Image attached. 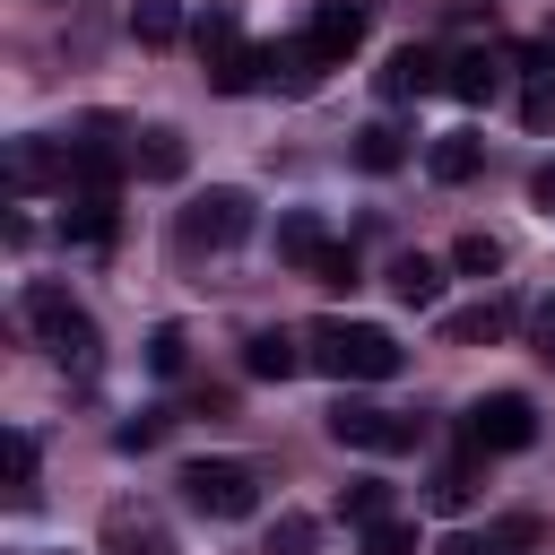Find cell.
Listing matches in <instances>:
<instances>
[{"mask_svg":"<svg viewBox=\"0 0 555 555\" xmlns=\"http://www.w3.org/2000/svg\"><path fill=\"white\" fill-rule=\"evenodd\" d=\"M304 356H312V373H330V382H390V373L408 364V347H399L382 321H312V330H304Z\"/></svg>","mask_w":555,"mask_h":555,"instance_id":"6da1fadb","label":"cell"},{"mask_svg":"<svg viewBox=\"0 0 555 555\" xmlns=\"http://www.w3.org/2000/svg\"><path fill=\"white\" fill-rule=\"evenodd\" d=\"M251 191H234V182H208V191H191L182 208H173V251L182 260H208V251H234L243 234H251Z\"/></svg>","mask_w":555,"mask_h":555,"instance_id":"7a4b0ae2","label":"cell"},{"mask_svg":"<svg viewBox=\"0 0 555 555\" xmlns=\"http://www.w3.org/2000/svg\"><path fill=\"white\" fill-rule=\"evenodd\" d=\"M26 330H35V338H43V356H52V364H69V373H95V356H104L95 312H87V304H69L61 286H26Z\"/></svg>","mask_w":555,"mask_h":555,"instance_id":"3957f363","label":"cell"},{"mask_svg":"<svg viewBox=\"0 0 555 555\" xmlns=\"http://www.w3.org/2000/svg\"><path fill=\"white\" fill-rule=\"evenodd\" d=\"M191 43H199V69H208L217 95H251V87H269V52L243 43L234 9H199V17H191Z\"/></svg>","mask_w":555,"mask_h":555,"instance_id":"277c9868","label":"cell"},{"mask_svg":"<svg viewBox=\"0 0 555 555\" xmlns=\"http://www.w3.org/2000/svg\"><path fill=\"white\" fill-rule=\"evenodd\" d=\"M460 434H468L477 460H503V451H529L538 442V408H529V390H486V399H468Z\"/></svg>","mask_w":555,"mask_h":555,"instance_id":"5b68a950","label":"cell"},{"mask_svg":"<svg viewBox=\"0 0 555 555\" xmlns=\"http://www.w3.org/2000/svg\"><path fill=\"white\" fill-rule=\"evenodd\" d=\"M173 486H182V503H191L199 520H251V512H260V477H251L243 460H191Z\"/></svg>","mask_w":555,"mask_h":555,"instance_id":"8992f818","label":"cell"},{"mask_svg":"<svg viewBox=\"0 0 555 555\" xmlns=\"http://www.w3.org/2000/svg\"><path fill=\"white\" fill-rule=\"evenodd\" d=\"M321 425H330V442H347V451H416V434H425V416L373 408V399H338Z\"/></svg>","mask_w":555,"mask_h":555,"instance_id":"52a82bcc","label":"cell"},{"mask_svg":"<svg viewBox=\"0 0 555 555\" xmlns=\"http://www.w3.org/2000/svg\"><path fill=\"white\" fill-rule=\"evenodd\" d=\"M130 173H139V182H182V173H191V139H182L173 121L130 130Z\"/></svg>","mask_w":555,"mask_h":555,"instance_id":"ba28073f","label":"cell"},{"mask_svg":"<svg viewBox=\"0 0 555 555\" xmlns=\"http://www.w3.org/2000/svg\"><path fill=\"white\" fill-rule=\"evenodd\" d=\"M442 78H451V61L425 52V43H399V52L382 61V95H390V104H416V95H434Z\"/></svg>","mask_w":555,"mask_h":555,"instance_id":"9c48e42d","label":"cell"},{"mask_svg":"<svg viewBox=\"0 0 555 555\" xmlns=\"http://www.w3.org/2000/svg\"><path fill=\"white\" fill-rule=\"evenodd\" d=\"M104 555H173L165 512H147V503H113V512H104Z\"/></svg>","mask_w":555,"mask_h":555,"instance_id":"30bf717a","label":"cell"},{"mask_svg":"<svg viewBox=\"0 0 555 555\" xmlns=\"http://www.w3.org/2000/svg\"><path fill=\"white\" fill-rule=\"evenodd\" d=\"M512 321H529V312H520L512 295H486V304H468V312H451V321H442V338H451V347H494V338H503Z\"/></svg>","mask_w":555,"mask_h":555,"instance_id":"8fae6325","label":"cell"},{"mask_svg":"<svg viewBox=\"0 0 555 555\" xmlns=\"http://www.w3.org/2000/svg\"><path fill=\"white\" fill-rule=\"evenodd\" d=\"M304 364H312V356H304L295 330H251V338H243V373H251V382H286V373H304Z\"/></svg>","mask_w":555,"mask_h":555,"instance_id":"7c38bea8","label":"cell"},{"mask_svg":"<svg viewBox=\"0 0 555 555\" xmlns=\"http://www.w3.org/2000/svg\"><path fill=\"white\" fill-rule=\"evenodd\" d=\"M304 35H312V43H321V61H330V69H338V61H347V52H356V43H364V9H356V0H321V9H312V26H304Z\"/></svg>","mask_w":555,"mask_h":555,"instance_id":"4fadbf2b","label":"cell"},{"mask_svg":"<svg viewBox=\"0 0 555 555\" xmlns=\"http://www.w3.org/2000/svg\"><path fill=\"white\" fill-rule=\"evenodd\" d=\"M321 69H330V61H321V43H312V35L269 43V87H278V95H312V87H321Z\"/></svg>","mask_w":555,"mask_h":555,"instance_id":"5bb4252c","label":"cell"},{"mask_svg":"<svg viewBox=\"0 0 555 555\" xmlns=\"http://www.w3.org/2000/svg\"><path fill=\"white\" fill-rule=\"evenodd\" d=\"M425 173H434V182H477V173H486V139H477V130H442V139L425 147Z\"/></svg>","mask_w":555,"mask_h":555,"instance_id":"9a60e30c","label":"cell"},{"mask_svg":"<svg viewBox=\"0 0 555 555\" xmlns=\"http://www.w3.org/2000/svg\"><path fill=\"white\" fill-rule=\"evenodd\" d=\"M390 295H399L408 312H434V304H442V260H425V251H399V260H390Z\"/></svg>","mask_w":555,"mask_h":555,"instance_id":"2e32d148","label":"cell"},{"mask_svg":"<svg viewBox=\"0 0 555 555\" xmlns=\"http://www.w3.org/2000/svg\"><path fill=\"white\" fill-rule=\"evenodd\" d=\"M460 104H494L503 95V61L494 52H451V78H442Z\"/></svg>","mask_w":555,"mask_h":555,"instance_id":"e0dca14e","label":"cell"},{"mask_svg":"<svg viewBox=\"0 0 555 555\" xmlns=\"http://www.w3.org/2000/svg\"><path fill=\"white\" fill-rule=\"evenodd\" d=\"M321 251H330V225H321L312 208H286V217H278V260H295V269H312Z\"/></svg>","mask_w":555,"mask_h":555,"instance_id":"ac0fdd59","label":"cell"},{"mask_svg":"<svg viewBox=\"0 0 555 555\" xmlns=\"http://www.w3.org/2000/svg\"><path fill=\"white\" fill-rule=\"evenodd\" d=\"M356 165H364V173H399V165H408V130H399V121H364V130H356Z\"/></svg>","mask_w":555,"mask_h":555,"instance_id":"d6986e66","label":"cell"},{"mask_svg":"<svg viewBox=\"0 0 555 555\" xmlns=\"http://www.w3.org/2000/svg\"><path fill=\"white\" fill-rule=\"evenodd\" d=\"M130 35H139L147 52L182 43V0H130Z\"/></svg>","mask_w":555,"mask_h":555,"instance_id":"ffe728a7","label":"cell"},{"mask_svg":"<svg viewBox=\"0 0 555 555\" xmlns=\"http://www.w3.org/2000/svg\"><path fill=\"white\" fill-rule=\"evenodd\" d=\"M312 546H321V520L312 512H278L269 538H260V555H312Z\"/></svg>","mask_w":555,"mask_h":555,"instance_id":"44dd1931","label":"cell"},{"mask_svg":"<svg viewBox=\"0 0 555 555\" xmlns=\"http://www.w3.org/2000/svg\"><path fill=\"white\" fill-rule=\"evenodd\" d=\"M139 356H147V373H182V364H191V330H182V321H156Z\"/></svg>","mask_w":555,"mask_h":555,"instance_id":"7402d4cb","label":"cell"},{"mask_svg":"<svg viewBox=\"0 0 555 555\" xmlns=\"http://www.w3.org/2000/svg\"><path fill=\"white\" fill-rule=\"evenodd\" d=\"M468 460H477V451H468ZM468 460H460V468H434V486H425L434 512H468V503H477V468H468Z\"/></svg>","mask_w":555,"mask_h":555,"instance_id":"603a6c76","label":"cell"},{"mask_svg":"<svg viewBox=\"0 0 555 555\" xmlns=\"http://www.w3.org/2000/svg\"><path fill=\"white\" fill-rule=\"evenodd\" d=\"M338 520H356V529H373V520H390V486H382V477H356V486L338 494Z\"/></svg>","mask_w":555,"mask_h":555,"instance_id":"cb8c5ba5","label":"cell"},{"mask_svg":"<svg viewBox=\"0 0 555 555\" xmlns=\"http://www.w3.org/2000/svg\"><path fill=\"white\" fill-rule=\"evenodd\" d=\"M61 234H78V243H113V199H69Z\"/></svg>","mask_w":555,"mask_h":555,"instance_id":"d4e9b609","label":"cell"},{"mask_svg":"<svg viewBox=\"0 0 555 555\" xmlns=\"http://www.w3.org/2000/svg\"><path fill=\"white\" fill-rule=\"evenodd\" d=\"M451 269H460V278H494V269H503V243H494V234H460V243H451Z\"/></svg>","mask_w":555,"mask_h":555,"instance_id":"484cf974","label":"cell"},{"mask_svg":"<svg viewBox=\"0 0 555 555\" xmlns=\"http://www.w3.org/2000/svg\"><path fill=\"white\" fill-rule=\"evenodd\" d=\"M304 278H312L321 295H347V286H356V251H347V243H330V251H321V260H312Z\"/></svg>","mask_w":555,"mask_h":555,"instance_id":"4316f807","label":"cell"},{"mask_svg":"<svg viewBox=\"0 0 555 555\" xmlns=\"http://www.w3.org/2000/svg\"><path fill=\"white\" fill-rule=\"evenodd\" d=\"M165 425H173L165 408H139V416H121V425H113V442H121V451H156V442H165Z\"/></svg>","mask_w":555,"mask_h":555,"instance_id":"83f0119b","label":"cell"},{"mask_svg":"<svg viewBox=\"0 0 555 555\" xmlns=\"http://www.w3.org/2000/svg\"><path fill=\"white\" fill-rule=\"evenodd\" d=\"M364 555H425V546H416L408 520H373V529H364Z\"/></svg>","mask_w":555,"mask_h":555,"instance_id":"f1b7e54d","label":"cell"},{"mask_svg":"<svg viewBox=\"0 0 555 555\" xmlns=\"http://www.w3.org/2000/svg\"><path fill=\"white\" fill-rule=\"evenodd\" d=\"M9 494H35V434H9Z\"/></svg>","mask_w":555,"mask_h":555,"instance_id":"f546056e","label":"cell"},{"mask_svg":"<svg viewBox=\"0 0 555 555\" xmlns=\"http://www.w3.org/2000/svg\"><path fill=\"white\" fill-rule=\"evenodd\" d=\"M529 347H538V364H555V295L529 304Z\"/></svg>","mask_w":555,"mask_h":555,"instance_id":"4dcf8cb0","label":"cell"},{"mask_svg":"<svg viewBox=\"0 0 555 555\" xmlns=\"http://www.w3.org/2000/svg\"><path fill=\"white\" fill-rule=\"evenodd\" d=\"M520 121H529V130H555V87H546V78L520 95Z\"/></svg>","mask_w":555,"mask_h":555,"instance_id":"1f68e13d","label":"cell"},{"mask_svg":"<svg viewBox=\"0 0 555 555\" xmlns=\"http://www.w3.org/2000/svg\"><path fill=\"white\" fill-rule=\"evenodd\" d=\"M529 208H538V217H546V225H555V156H546V165H538V173H529Z\"/></svg>","mask_w":555,"mask_h":555,"instance_id":"d6a6232c","label":"cell"},{"mask_svg":"<svg viewBox=\"0 0 555 555\" xmlns=\"http://www.w3.org/2000/svg\"><path fill=\"white\" fill-rule=\"evenodd\" d=\"M529 538H538V520H529V512H512V520H494V546H529Z\"/></svg>","mask_w":555,"mask_h":555,"instance_id":"836d02e7","label":"cell"},{"mask_svg":"<svg viewBox=\"0 0 555 555\" xmlns=\"http://www.w3.org/2000/svg\"><path fill=\"white\" fill-rule=\"evenodd\" d=\"M434 555H503V546H494V529H486V538H442Z\"/></svg>","mask_w":555,"mask_h":555,"instance_id":"e575fe53","label":"cell"}]
</instances>
